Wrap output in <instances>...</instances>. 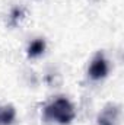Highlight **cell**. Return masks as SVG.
Returning <instances> with one entry per match:
<instances>
[{
    "label": "cell",
    "instance_id": "cell-1",
    "mask_svg": "<svg viewBox=\"0 0 124 125\" xmlns=\"http://www.w3.org/2000/svg\"><path fill=\"white\" fill-rule=\"evenodd\" d=\"M44 116L48 121H54V122L66 125L74 118V111H73L72 103L67 99L60 97V99H56L53 103H50L45 108Z\"/></svg>",
    "mask_w": 124,
    "mask_h": 125
},
{
    "label": "cell",
    "instance_id": "cell-3",
    "mask_svg": "<svg viewBox=\"0 0 124 125\" xmlns=\"http://www.w3.org/2000/svg\"><path fill=\"white\" fill-rule=\"evenodd\" d=\"M117 121H118V109L115 106L107 108L99 115V125H115Z\"/></svg>",
    "mask_w": 124,
    "mask_h": 125
},
{
    "label": "cell",
    "instance_id": "cell-4",
    "mask_svg": "<svg viewBox=\"0 0 124 125\" xmlns=\"http://www.w3.org/2000/svg\"><path fill=\"white\" fill-rule=\"evenodd\" d=\"M44 50H45V42L42 39H35V41L31 42V45L28 48V52H29L31 57H38L44 52Z\"/></svg>",
    "mask_w": 124,
    "mask_h": 125
},
{
    "label": "cell",
    "instance_id": "cell-5",
    "mask_svg": "<svg viewBox=\"0 0 124 125\" xmlns=\"http://www.w3.org/2000/svg\"><path fill=\"white\" fill-rule=\"evenodd\" d=\"M15 118V111L12 108H3L0 109V124L7 125L10 124Z\"/></svg>",
    "mask_w": 124,
    "mask_h": 125
},
{
    "label": "cell",
    "instance_id": "cell-2",
    "mask_svg": "<svg viewBox=\"0 0 124 125\" xmlns=\"http://www.w3.org/2000/svg\"><path fill=\"white\" fill-rule=\"evenodd\" d=\"M108 73V64H107V60L104 58L102 54H98L93 61L91 62L89 65V76L92 77L93 80H99L102 77H105Z\"/></svg>",
    "mask_w": 124,
    "mask_h": 125
}]
</instances>
